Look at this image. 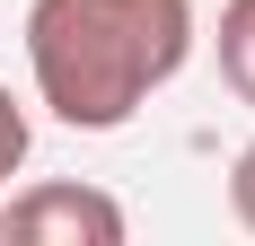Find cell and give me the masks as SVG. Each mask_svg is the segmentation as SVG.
Returning a JSON list of instances; mask_svg holds the SVG:
<instances>
[{
	"label": "cell",
	"mask_w": 255,
	"mask_h": 246,
	"mask_svg": "<svg viewBox=\"0 0 255 246\" xmlns=\"http://www.w3.org/2000/svg\"><path fill=\"white\" fill-rule=\"evenodd\" d=\"M194 62V0H26L35 106L71 132H124Z\"/></svg>",
	"instance_id": "1"
},
{
	"label": "cell",
	"mask_w": 255,
	"mask_h": 246,
	"mask_svg": "<svg viewBox=\"0 0 255 246\" xmlns=\"http://www.w3.org/2000/svg\"><path fill=\"white\" fill-rule=\"evenodd\" d=\"M0 229L26 246H124V202L97 185H26L0 202Z\"/></svg>",
	"instance_id": "2"
},
{
	"label": "cell",
	"mask_w": 255,
	"mask_h": 246,
	"mask_svg": "<svg viewBox=\"0 0 255 246\" xmlns=\"http://www.w3.org/2000/svg\"><path fill=\"white\" fill-rule=\"evenodd\" d=\"M220 79H229V97L255 106V0H220Z\"/></svg>",
	"instance_id": "3"
},
{
	"label": "cell",
	"mask_w": 255,
	"mask_h": 246,
	"mask_svg": "<svg viewBox=\"0 0 255 246\" xmlns=\"http://www.w3.org/2000/svg\"><path fill=\"white\" fill-rule=\"evenodd\" d=\"M26 149H35V123H26V106L9 97V88H0V185H9V176L26 167Z\"/></svg>",
	"instance_id": "4"
},
{
	"label": "cell",
	"mask_w": 255,
	"mask_h": 246,
	"mask_svg": "<svg viewBox=\"0 0 255 246\" xmlns=\"http://www.w3.org/2000/svg\"><path fill=\"white\" fill-rule=\"evenodd\" d=\"M229 211H238V229L255 238V141L229 158Z\"/></svg>",
	"instance_id": "5"
}]
</instances>
